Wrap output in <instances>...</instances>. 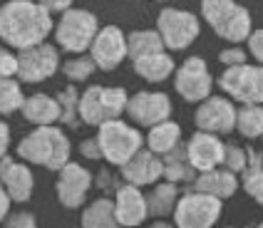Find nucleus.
<instances>
[{
    "label": "nucleus",
    "mask_w": 263,
    "mask_h": 228,
    "mask_svg": "<svg viewBox=\"0 0 263 228\" xmlns=\"http://www.w3.org/2000/svg\"><path fill=\"white\" fill-rule=\"evenodd\" d=\"M52 30V15L40 3L8 0L0 5V43H8L17 52L43 45Z\"/></svg>",
    "instance_id": "obj_1"
},
{
    "label": "nucleus",
    "mask_w": 263,
    "mask_h": 228,
    "mask_svg": "<svg viewBox=\"0 0 263 228\" xmlns=\"http://www.w3.org/2000/svg\"><path fill=\"white\" fill-rule=\"evenodd\" d=\"M72 146L60 127H37L23 137L17 144V157L30 164L47 166L50 171H62L70 164Z\"/></svg>",
    "instance_id": "obj_2"
},
{
    "label": "nucleus",
    "mask_w": 263,
    "mask_h": 228,
    "mask_svg": "<svg viewBox=\"0 0 263 228\" xmlns=\"http://www.w3.org/2000/svg\"><path fill=\"white\" fill-rule=\"evenodd\" d=\"M201 17L226 43H246L253 32L251 13L236 0H201Z\"/></svg>",
    "instance_id": "obj_3"
},
{
    "label": "nucleus",
    "mask_w": 263,
    "mask_h": 228,
    "mask_svg": "<svg viewBox=\"0 0 263 228\" xmlns=\"http://www.w3.org/2000/svg\"><path fill=\"white\" fill-rule=\"evenodd\" d=\"M97 142L102 146V159L112 166H124L144 149V137L137 127H129L122 119H109L97 127Z\"/></svg>",
    "instance_id": "obj_4"
},
{
    "label": "nucleus",
    "mask_w": 263,
    "mask_h": 228,
    "mask_svg": "<svg viewBox=\"0 0 263 228\" xmlns=\"http://www.w3.org/2000/svg\"><path fill=\"white\" fill-rule=\"evenodd\" d=\"M100 20L97 15L82 10V8H70L67 13L60 15V20L55 23V43L72 55H82L87 52L97 32H100Z\"/></svg>",
    "instance_id": "obj_5"
},
{
    "label": "nucleus",
    "mask_w": 263,
    "mask_h": 228,
    "mask_svg": "<svg viewBox=\"0 0 263 228\" xmlns=\"http://www.w3.org/2000/svg\"><path fill=\"white\" fill-rule=\"evenodd\" d=\"M219 87L241 104L263 107V65H241L226 67L219 77Z\"/></svg>",
    "instance_id": "obj_6"
},
{
    "label": "nucleus",
    "mask_w": 263,
    "mask_h": 228,
    "mask_svg": "<svg viewBox=\"0 0 263 228\" xmlns=\"http://www.w3.org/2000/svg\"><path fill=\"white\" fill-rule=\"evenodd\" d=\"M157 32L164 40V47L169 50H186L201 32L199 17L189 10L179 8H164L157 17Z\"/></svg>",
    "instance_id": "obj_7"
},
{
    "label": "nucleus",
    "mask_w": 263,
    "mask_h": 228,
    "mask_svg": "<svg viewBox=\"0 0 263 228\" xmlns=\"http://www.w3.org/2000/svg\"><path fill=\"white\" fill-rule=\"evenodd\" d=\"M221 216V199L201 191H186L174 208L176 228H211Z\"/></svg>",
    "instance_id": "obj_8"
},
{
    "label": "nucleus",
    "mask_w": 263,
    "mask_h": 228,
    "mask_svg": "<svg viewBox=\"0 0 263 228\" xmlns=\"http://www.w3.org/2000/svg\"><path fill=\"white\" fill-rule=\"evenodd\" d=\"M214 77L201 57H186L174 72V89L186 102H206L211 97Z\"/></svg>",
    "instance_id": "obj_9"
},
{
    "label": "nucleus",
    "mask_w": 263,
    "mask_h": 228,
    "mask_svg": "<svg viewBox=\"0 0 263 228\" xmlns=\"http://www.w3.org/2000/svg\"><path fill=\"white\" fill-rule=\"evenodd\" d=\"M62 65H60L58 47H52V45H47V43L17 52V80L20 82H28V85L45 82Z\"/></svg>",
    "instance_id": "obj_10"
},
{
    "label": "nucleus",
    "mask_w": 263,
    "mask_h": 228,
    "mask_svg": "<svg viewBox=\"0 0 263 228\" xmlns=\"http://www.w3.org/2000/svg\"><path fill=\"white\" fill-rule=\"evenodd\" d=\"M236 117H238V109L229 97H209L196 107L194 124L199 131L221 137V134H231L236 129Z\"/></svg>",
    "instance_id": "obj_11"
},
{
    "label": "nucleus",
    "mask_w": 263,
    "mask_h": 228,
    "mask_svg": "<svg viewBox=\"0 0 263 228\" xmlns=\"http://www.w3.org/2000/svg\"><path fill=\"white\" fill-rule=\"evenodd\" d=\"M127 117L139 127H157L161 122H169L172 117V100L164 92H137L129 97Z\"/></svg>",
    "instance_id": "obj_12"
},
{
    "label": "nucleus",
    "mask_w": 263,
    "mask_h": 228,
    "mask_svg": "<svg viewBox=\"0 0 263 228\" xmlns=\"http://www.w3.org/2000/svg\"><path fill=\"white\" fill-rule=\"evenodd\" d=\"M89 57L95 60L97 70L115 72L127 57V35L117 25L102 28L97 32L92 47H89Z\"/></svg>",
    "instance_id": "obj_13"
},
{
    "label": "nucleus",
    "mask_w": 263,
    "mask_h": 228,
    "mask_svg": "<svg viewBox=\"0 0 263 228\" xmlns=\"http://www.w3.org/2000/svg\"><path fill=\"white\" fill-rule=\"evenodd\" d=\"M95 181V176L89 174L82 164H74L70 161L62 171H58V184H55V191H58V199L65 208H80L85 199H87L89 186Z\"/></svg>",
    "instance_id": "obj_14"
},
{
    "label": "nucleus",
    "mask_w": 263,
    "mask_h": 228,
    "mask_svg": "<svg viewBox=\"0 0 263 228\" xmlns=\"http://www.w3.org/2000/svg\"><path fill=\"white\" fill-rule=\"evenodd\" d=\"M223 154H226V144L221 142L216 134L196 131V134H191V139L186 142L189 164L199 174H206V171H214L219 166H223Z\"/></svg>",
    "instance_id": "obj_15"
},
{
    "label": "nucleus",
    "mask_w": 263,
    "mask_h": 228,
    "mask_svg": "<svg viewBox=\"0 0 263 228\" xmlns=\"http://www.w3.org/2000/svg\"><path fill=\"white\" fill-rule=\"evenodd\" d=\"M122 179L129 186H157L164 179V159L149 149H142L137 157L122 166Z\"/></svg>",
    "instance_id": "obj_16"
},
{
    "label": "nucleus",
    "mask_w": 263,
    "mask_h": 228,
    "mask_svg": "<svg viewBox=\"0 0 263 228\" xmlns=\"http://www.w3.org/2000/svg\"><path fill=\"white\" fill-rule=\"evenodd\" d=\"M115 214L122 228H137L142 226L149 216V206H146V196L142 188L129 184H122L117 194H115Z\"/></svg>",
    "instance_id": "obj_17"
},
{
    "label": "nucleus",
    "mask_w": 263,
    "mask_h": 228,
    "mask_svg": "<svg viewBox=\"0 0 263 228\" xmlns=\"http://www.w3.org/2000/svg\"><path fill=\"white\" fill-rule=\"evenodd\" d=\"M0 184L5 186L8 196L15 203H25L32 196L35 179H32V171L25 164H20L10 157H3L0 159Z\"/></svg>",
    "instance_id": "obj_18"
},
{
    "label": "nucleus",
    "mask_w": 263,
    "mask_h": 228,
    "mask_svg": "<svg viewBox=\"0 0 263 228\" xmlns=\"http://www.w3.org/2000/svg\"><path fill=\"white\" fill-rule=\"evenodd\" d=\"M20 112L25 117V122L35 124V127H55V122H60V117H62L58 97H50L43 92L30 94Z\"/></svg>",
    "instance_id": "obj_19"
},
{
    "label": "nucleus",
    "mask_w": 263,
    "mask_h": 228,
    "mask_svg": "<svg viewBox=\"0 0 263 228\" xmlns=\"http://www.w3.org/2000/svg\"><path fill=\"white\" fill-rule=\"evenodd\" d=\"M238 179L236 174H231L229 169H214V171H206V174H199L196 181H194V191H201V194H209V196H216V199H229L234 196L236 188H238Z\"/></svg>",
    "instance_id": "obj_20"
},
{
    "label": "nucleus",
    "mask_w": 263,
    "mask_h": 228,
    "mask_svg": "<svg viewBox=\"0 0 263 228\" xmlns=\"http://www.w3.org/2000/svg\"><path fill=\"white\" fill-rule=\"evenodd\" d=\"M164 159V181L169 184H194L199 171L189 164V157H186V144H179L174 151H169Z\"/></svg>",
    "instance_id": "obj_21"
},
{
    "label": "nucleus",
    "mask_w": 263,
    "mask_h": 228,
    "mask_svg": "<svg viewBox=\"0 0 263 228\" xmlns=\"http://www.w3.org/2000/svg\"><path fill=\"white\" fill-rule=\"evenodd\" d=\"M134 72L146 82H164L169 74L176 72V65L166 52H154V55L134 60Z\"/></svg>",
    "instance_id": "obj_22"
},
{
    "label": "nucleus",
    "mask_w": 263,
    "mask_h": 228,
    "mask_svg": "<svg viewBox=\"0 0 263 228\" xmlns=\"http://www.w3.org/2000/svg\"><path fill=\"white\" fill-rule=\"evenodd\" d=\"M179 144H181V127L176 122H172V119L152 127L149 134H146V149L159 154V157H166L169 151H174Z\"/></svg>",
    "instance_id": "obj_23"
},
{
    "label": "nucleus",
    "mask_w": 263,
    "mask_h": 228,
    "mask_svg": "<svg viewBox=\"0 0 263 228\" xmlns=\"http://www.w3.org/2000/svg\"><path fill=\"white\" fill-rule=\"evenodd\" d=\"M82 228H122L115 214V199H97L82 211Z\"/></svg>",
    "instance_id": "obj_24"
},
{
    "label": "nucleus",
    "mask_w": 263,
    "mask_h": 228,
    "mask_svg": "<svg viewBox=\"0 0 263 228\" xmlns=\"http://www.w3.org/2000/svg\"><path fill=\"white\" fill-rule=\"evenodd\" d=\"M179 186L169 184V181H159V184L152 188V194L146 196V206H149V214L164 218V216L174 214L176 203H179Z\"/></svg>",
    "instance_id": "obj_25"
},
{
    "label": "nucleus",
    "mask_w": 263,
    "mask_h": 228,
    "mask_svg": "<svg viewBox=\"0 0 263 228\" xmlns=\"http://www.w3.org/2000/svg\"><path fill=\"white\" fill-rule=\"evenodd\" d=\"M164 40L157 30H132L127 35V55L134 60L146 55H154V52H164Z\"/></svg>",
    "instance_id": "obj_26"
},
{
    "label": "nucleus",
    "mask_w": 263,
    "mask_h": 228,
    "mask_svg": "<svg viewBox=\"0 0 263 228\" xmlns=\"http://www.w3.org/2000/svg\"><path fill=\"white\" fill-rule=\"evenodd\" d=\"M102 89L100 85H89L82 94H80V119L89 124V127H100L107 122L102 109Z\"/></svg>",
    "instance_id": "obj_27"
},
{
    "label": "nucleus",
    "mask_w": 263,
    "mask_h": 228,
    "mask_svg": "<svg viewBox=\"0 0 263 228\" xmlns=\"http://www.w3.org/2000/svg\"><path fill=\"white\" fill-rule=\"evenodd\" d=\"M236 131L243 139H263V107L261 104H241L236 117Z\"/></svg>",
    "instance_id": "obj_28"
},
{
    "label": "nucleus",
    "mask_w": 263,
    "mask_h": 228,
    "mask_svg": "<svg viewBox=\"0 0 263 228\" xmlns=\"http://www.w3.org/2000/svg\"><path fill=\"white\" fill-rule=\"evenodd\" d=\"M25 94L23 87L13 77H0V114H15L23 109L25 104Z\"/></svg>",
    "instance_id": "obj_29"
},
{
    "label": "nucleus",
    "mask_w": 263,
    "mask_h": 228,
    "mask_svg": "<svg viewBox=\"0 0 263 228\" xmlns=\"http://www.w3.org/2000/svg\"><path fill=\"white\" fill-rule=\"evenodd\" d=\"M58 102H60V112H62L60 122L67 124L70 129H77L82 119H80V94H77L74 85H67L65 89H60Z\"/></svg>",
    "instance_id": "obj_30"
},
{
    "label": "nucleus",
    "mask_w": 263,
    "mask_h": 228,
    "mask_svg": "<svg viewBox=\"0 0 263 228\" xmlns=\"http://www.w3.org/2000/svg\"><path fill=\"white\" fill-rule=\"evenodd\" d=\"M62 74L70 80V82H85L89 80L95 70H97V65H95V60L89 55H74L72 60H67V62H62Z\"/></svg>",
    "instance_id": "obj_31"
},
{
    "label": "nucleus",
    "mask_w": 263,
    "mask_h": 228,
    "mask_svg": "<svg viewBox=\"0 0 263 228\" xmlns=\"http://www.w3.org/2000/svg\"><path fill=\"white\" fill-rule=\"evenodd\" d=\"M127 104H129L127 89H122V87H104L102 89V109L107 122L119 119V114L127 112Z\"/></svg>",
    "instance_id": "obj_32"
},
{
    "label": "nucleus",
    "mask_w": 263,
    "mask_h": 228,
    "mask_svg": "<svg viewBox=\"0 0 263 228\" xmlns=\"http://www.w3.org/2000/svg\"><path fill=\"white\" fill-rule=\"evenodd\" d=\"M223 169L231 174H243L249 169V151L238 144H226V154H223Z\"/></svg>",
    "instance_id": "obj_33"
},
{
    "label": "nucleus",
    "mask_w": 263,
    "mask_h": 228,
    "mask_svg": "<svg viewBox=\"0 0 263 228\" xmlns=\"http://www.w3.org/2000/svg\"><path fill=\"white\" fill-rule=\"evenodd\" d=\"M241 186L251 199L263 206V169H246L241 176Z\"/></svg>",
    "instance_id": "obj_34"
},
{
    "label": "nucleus",
    "mask_w": 263,
    "mask_h": 228,
    "mask_svg": "<svg viewBox=\"0 0 263 228\" xmlns=\"http://www.w3.org/2000/svg\"><path fill=\"white\" fill-rule=\"evenodd\" d=\"M219 62L223 67H241V65H249V57H246V50L238 47V45H231L226 50L219 52Z\"/></svg>",
    "instance_id": "obj_35"
},
{
    "label": "nucleus",
    "mask_w": 263,
    "mask_h": 228,
    "mask_svg": "<svg viewBox=\"0 0 263 228\" xmlns=\"http://www.w3.org/2000/svg\"><path fill=\"white\" fill-rule=\"evenodd\" d=\"M5 228H37V221H35V216L30 211H17V214L8 216Z\"/></svg>",
    "instance_id": "obj_36"
},
{
    "label": "nucleus",
    "mask_w": 263,
    "mask_h": 228,
    "mask_svg": "<svg viewBox=\"0 0 263 228\" xmlns=\"http://www.w3.org/2000/svg\"><path fill=\"white\" fill-rule=\"evenodd\" d=\"M80 154L89 161H100L102 159V146L97 142V137H92V139H82L80 142Z\"/></svg>",
    "instance_id": "obj_37"
},
{
    "label": "nucleus",
    "mask_w": 263,
    "mask_h": 228,
    "mask_svg": "<svg viewBox=\"0 0 263 228\" xmlns=\"http://www.w3.org/2000/svg\"><path fill=\"white\" fill-rule=\"evenodd\" d=\"M246 43H249L251 57H253L258 65H263V28L253 30V32H251V37L246 40Z\"/></svg>",
    "instance_id": "obj_38"
},
{
    "label": "nucleus",
    "mask_w": 263,
    "mask_h": 228,
    "mask_svg": "<svg viewBox=\"0 0 263 228\" xmlns=\"http://www.w3.org/2000/svg\"><path fill=\"white\" fill-rule=\"evenodd\" d=\"M97 186L102 188V191H107V194H117L119 188H122V184L117 181V176L112 174V171H107V169H100L97 171Z\"/></svg>",
    "instance_id": "obj_39"
},
{
    "label": "nucleus",
    "mask_w": 263,
    "mask_h": 228,
    "mask_svg": "<svg viewBox=\"0 0 263 228\" xmlns=\"http://www.w3.org/2000/svg\"><path fill=\"white\" fill-rule=\"evenodd\" d=\"M37 3H40V5H43L50 15H52V13L62 15V13H67V10L72 8V0H37Z\"/></svg>",
    "instance_id": "obj_40"
},
{
    "label": "nucleus",
    "mask_w": 263,
    "mask_h": 228,
    "mask_svg": "<svg viewBox=\"0 0 263 228\" xmlns=\"http://www.w3.org/2000/svg\"><path fill=\"white\" fill-rule=\"evenodd\" d=\"M8 146H10V127L8 122L0 119V159L8 157Z\"/></svg>",
    "instance_id": "obj_41"
},
{
    "label": "nucleus",
    "mask_w": 263,
    "mask_h": 228,
    "mask_svg": "<svg viewBox=\"0 0 263 228\" xmlns=\"http://www.w3.org/2000/svg\"><path fill=\"white\" fill-rule=\"evenodd\" d=\"M10 203H13V199L8 196V191H5V186L0 184V223H5L8 221V211H10Z\"/></svg>",
    "instance_id": "obj_42"
},
{
    "label": "nucleus",
    "mask_w": 263,
    "mask_h": 228,
    "mask_svg": "<svg viewBox=\"0 0 263 228\" xmlns=\"http://www.w3.org/2000/svg\"><path fill=\"white\" fill-rule=\"evenodd\" d=\"M146 228H176V226H172V223H166V221H154L152 226H146Z\"/></svg>",
    "instance_id": "obj_43"
},
{
    "label": "nucleus",
    "mask_w": 263,
    "mask_h": 228,
    "mask_svg": "<svg viewBox=\"0 0 263 228\" xmlns=\"http://www.w3.org/2000/svg\"><path fill=\"white\" fill-rule=\"evenodd\" d=\"M5 55V47H3V45H0V57Z\"/></svg>",
    "instance_id": "obj_44"
},
{
    "label": "nucleus",
    "mask_w": 263,
    "mask_h": 228,
    "mask_svg": "<svg viewBox=\"0 0 263 228\" xmlns=\"http://www.w3.org/2000/svg\"><path fill=\"white\" fill-rule=\"evenodd\" d=\"M159 3H166V0H159Z\"/></svg>",
    "instance_id": "obj_45"
},
{
    "label": "nucleus",
    "mask_w": 263,
    "mask_h": 228,
    "mask_svg": "<svg viewBox=\"0 0 263 228\" xmlns=\"http://www.w3.org/2000/svg\"><path fill=\"white\" fill-rule=\"evenodd\" d=\"M258 228H263V223H261V226H258Z\"/></svg>",
    "instance_id": "obj_46"
},
{
    "label": "nucleus",
    "mask_w": 263,
    "mask_h": 228,
    "mask_svg": "<svg viewBox=\"0 0 263 228\" xmlns=\"http://www.w3.org/2000/svg\"><path fill=\"white\" fill-rule=\"evenodd\" d=\"M229 228H234V226H229Z\"/></svg>",
    "instance_id": "obj_47"
}]
</instances>
